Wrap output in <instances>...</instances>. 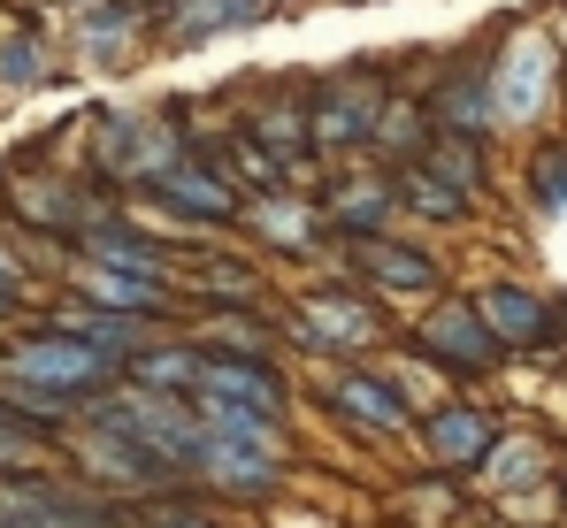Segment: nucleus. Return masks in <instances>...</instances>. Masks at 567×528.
Here are the masks:
<instances>
[{
    "label": "nucleus",
    "instance_id": "obj_27",
    "mask_svg": "<svg viewBox=\"0 0 567 528\" xmlns=\"http://www.w3.org/2000/svg\"><path fill=\"white\" fill-rule=\"evenodd\" d=\"M529 207L537 215H567V138H545L529 154Z\"/></svg>",
    "mask_w": 567,
    "mask_h": 528
},
{
    "label": "nucleus",
    "instance_id": "obj_29",
    "mask_svg": "<svg viewBox=\"0 0 567 528\" xmlns=\"http://www.w3.org/2000/svg\"><path fill=\"white\" fill-rule=\"evenodd\" d=\"M406 514H414V521H453V514H461V490H453V483H437V490H430V483H422V490H414V498H406Z\"/></svg>",
    "mask_w": 567,
    "mask_h": 528
},
{
    "label": "nucleus",
    "instance_id": "obj_24",
    "mask_svg": "<svg viewBox=\"0 0 567 528\" xmlns=\"http://www.w3.org/2000/svg\"><path fill=\"white\" fill-rule=\"evenodd\" d=\"M422 162H430V169L445 176V184H453L461 199H475V191H483V138H461V131H437Z\"/></svg>",
    "mask_w": 567,
    "mask_h": 528
},
{
    "label": "nucleus",
    "instance_id": "obj_19",
    "mask_svg": "<svg viewBox=\"0 0 567 528\" xmlns=\"http://www.w3.org/2000/svg\"><path fill=\"white\" fill-rule=\"evenodd\" d=\"M277 15V0H177L169 23L177 39H215V31H261Z\"/></svg>",
    "mask_w": 567,
    "mask_h": 528
},
{
    "label": "nucleus",
    "instance_id": "obj_30",
    "mask_svg": "<svg viewBox=\"0 0 567 528\" xmlns=\"http://www.w3.org/2000/svg\"><path fill=\"white\" fill-rule=\"evenodd\" d=\"M123 8H138V15H154V8H177V0H123Z\"/></svg>",
    "mask_w": 567,
    "mask_h": 528
},
{
    "label": "nucleus",
    "instance_id": "obj_12",
    "mask_svg": "<svg viewBox=\"0 0 567 528\" xmlns=\"http://www.w3.org/2000/svg\"><path fill=\"white\" fill-rule=\"evenodd\" d=\"M475 314L491 322V338L506 352H553L560 345V314H553V299H537L529 283H483V291H475Z\"/></svg>",
    "mask_w": 567,
    "mask_h": 528
},
{
    "label": "nucleus",
    "instance_id": "obj_28",
    "mask_svg": "<svg viewBox=\"0 0 567 528\" xmlns=\"http://www.w3.org/2000/svg\"><path fill=\"white\" fill-rule=\"evenodd\" d=\"M47 77H54L47 46H39L31 31H16V39L0 46V85H8V92H31V85H47Z\"/></svg>",
    "mask_w": 567,
    "mask_h": 528
},
{
    "label": "nucleus",
    "instance_id": "obj_2",
    "mask_svg": "<svg viewBox=\"0 0 567 528\" xmlns=\"http://www.w3.org/2000/svg\"><path fill=\"white\" fill-rule=\"evenodd\" d=\"M291 338L307 352H338V360H361V352H377L383 338V307L361 291V283H322V291H307L299 307H291Z\"/></svg>",
    "mask_w": 567,
    "mask_h": 528
},
{
    "label": "nucleus",
    "instance_id": "obj_5",
    "mask_svg": "<svg viewBox=\"0 0 567 528\" xmlns=\"http://www.w3.org/2000/svg\"><path fill=\"white\" fill-rule=\"evenodd\" d=\"M146 199H154V207H169L177 222H192V230H230V222H246V199H238V184L215 169L207 154H185V162H169V169L146 184Z\"/></svg>",
    "mask_w": 567,
    "mask_h": 528
},
{
    "label": "nucleus",
    "instance_id": "obj_13",
    "mask_svg": "<svg viewBox=\"0 0 567 528\" xmlns=\"http://www.w3.org/2000/svg\"><path fill=\"white\" fill-rule=\"evenodd\" d=\"M560 77V54L545 39H514L498 62H491V85H498V123H529L545 107V92Z\"/></svg>",
    "mask_w": 567,
    "mask_h": 528
},
{
    "label": "nucleus",
    "instance_id": "obj_8",
    "mask_svg": "<svg viewBox=\"0 0 567 528\" xmlns=\"http://www.w3.org/2000/svg\"><path fill=\"white\" fill-rule=\"evenodd\" d=\"M414 444H422V459H430L437 475H475V467L491 459V444H498V422H491L475 398H437V406L414 422Z\"/></svg>",
    "mask_w": 567,
    "mask_h": 528
},
{
    "label": "nucleus",
    "instance_id": "obj_14",
    "mask_svg": "<svg viewBox=\"0 0 567 528\" xmlns=\"http://www.w3.org/2000/svg\"><path fill=\"white\" fill-rule=\"evenodd\" d=\"M475 483H483V490H498V498H529V490L560 483V459H553V444L537 437V429H498L491 459L475 467Z\"/></svg>",
    "mask_w": 567,
    "mask_h": 528
},
{
    "label": "nucleus",
    "instance_id": "obj_25",
    "mask_svg": "<svg viewBox=\"0 0 567 528\" xmlns=\"http://www.w3.org/2000/svg\"><path fill=\"white\" fill-rule=\"evenodd\" d=\"M123 521L131 528H223L199 498H185V483H177V490H154V498H131Z\"/></svg>",
    "mask_w": 567,
    "mask_h": 528
},
{
    "label": "nucleus",
    "instance_id": "obj_23",
    "mask_svg": "<svg viewBox=\"0 0 567 528\" xmlns=\"http://www.w3.org/2000/svg\"><path fill=\"white\" fill-rule=\"evenodd\" d=\"M138 23H146L138 8L107 0V8H93V15H78V46H85L93 62H123V54H131V31H138Z\"/></svg>",
    "mask_w": 567,
    "mask_h": 528
},
{
    "label": "nucleus",
    "instance_id": "obj_9",
    "mask_svg": "<svg viewBox=\"0 0 567 528\" xmlns=\"http://www.w3.org/2000/svg\"><path fill=\"white\" fill-rule=\"evenodd\" d=\"M399 215V176L391 169H353L322 191V230L338 246H361V238H383Z\"/></svg>",
    "mask_w": 567,
    "mask_h": 528
},
{
    "label": "nucleus",
    "instance_id": "obj_32",
    "mask_svg": "<svg viewBox=\"0 0 567 528\" xmlns=\"http://www.w3.org/2000/svg\"><path fill=\"white\" fill-rule=\"evenodd\" d=\"M553 314H560V338H567V299H560V307H553Z\"/></svg>",
    "mask_w": 567,
    "mask_h": 528
},
{
    "label": "nucleus",
    "instance_id": "obj_16",
    "mask_svg": "<svg viewBox=\"0 0 567 528\" xmlns=\"http://www.w3.org/2000/svg\"><path fill=\"white\" fill-rule=\"evenodd\" d=\"M70 299H93V307L131 314V322H162V314H177V291H169V283H138V276H115V268H93V261L70 268Z\"/></svg>",
    "mask_w": 567,
    "mask_h": 528
},
{
    "label": "nucleus",
    "instance_id": "obj_26",
    "mask_svg": "<svg viewBox=\"0 0 567 528\" xmlns=\"http://www.w3.org/2000/svg\"><path fill=\"white\" fill-rule=\"evenodd\" d=\"M47 429H31V422H23V414H8V406H0V483H8V475H39V467H47Z\"/></svg>",
    "mask_w": 567,
    "mask_h": 528
},
{
    "label": "nucleus",
    "instance_id": "obj_3",
    "mask_svg": "<svg viewBox=\"0 0 567 528\" xmlns=\"http://www.w3.org/2000/svg\"><path fill=\"white\" fill-rule=\"evenodd\" d=\"M414 352L437 367V375H491L506 345L491 338V322L475 314V299L461 291H445V299H430V314L414 322Z\"/></svg>",
    "mask_w": 567,
    "mask_h": 528
},
{
    "label": "nucleus",
    "instance_id": "obj_1",
    "mask_svg": "<svg viewBox=\"0 0 567 528\" xmlns=\"http://www.w3.org/2000/svg\"><path fill=\"white\" fill-rule=\"evenodd\" d=\"M322 406L369 444H391V437H406V429L422 422L414 398L399 391V375H391V367H361V360H346V367L322 383Z\"/></svg>",
    "mask_w": 567,
    "mask_h": 528
},
{
    "label": "nucleus",
    "instance_id": "obj_18",
    "mask_svg": "<svg viewBox=\"0 0 567 528\" xmlns=\"http://www.w3.org/2000/svg\"><path fill=\"white\" fill-rule=\"evenodd\" d=\"M199 352H207V360H277V330H269L254 307H207Z\"/></svg>",
    "mask_w": 567,
    "mask_h": 528
},
{
    "label": "nucleus",
    "instance_id": "obj_22",
    "mask_svg": "<svg viewBox=\"0 0 567 528\" xmlns=\"http://www.w3.org/2000/svg\"><path fill=\"white\" fill-rule=\"evenodd\" d=\"M192 283H199V299H207V307H254V299H261V268H254V261H230V253L192 261Z\"/></svg>",
    "mask_w": 567,
    "mask_h": 528
},
{
    "label": "nucleus",
    "instance_id": "obj_17",
    "mask_svg": "<svg viewBox=\"0 0 567 528\" xmlns=\"http://www.w3.org/2000/svg\"><path fill=\"white\" fill-rule=\"evenodd\" d=\"M123 383H146V391H162V398H199L207 352H199V338H154V345L123 367Z\"/></svg>",
    "mask_w": 567,
    "mask_h": 528
},
{
    "label": "nucleus",
    "instance_id": "obj_6",
    "mask_svg": "<svg viewBox=\"0 0 567 528\" xmlns=\"http://www.w3.org/2000/svg\"><path fill=\"white\" fill-rule=\"evenodd\" d=\"M192 483H207V490H223V498H246V506H269L284 490V452L277 444L207 429V437H199V459H192Z\"/></svg>",
    "mask_w": 567,
    "mask_h": 528
},
{
    "label": "nucleus",
    "instance_id": "obj_33",
    "mask_svg": "<svg viewBox=\"0 0 567 528\" xmlns=\"http://www.w3.org/2000/svg\"><path fill=\"white\" fill-rule=\"evenodd\" d=\"M560 506H567V467H560Z\"/></svg>",
    "mask_w": 567,
    "mask_h": 528
},
{
    "label": "nucleus",
    "instance_id": "obj_21",
    "mask_svg": "<svg viewBox=\"0 0 567 528\" xmlns=\"http://www.w3.org/2000/svg\"><path fill=\"white\" fill-rule=\"evenodd\" d=\"M391 176H399V207H406V215H422V222H461V215H468V199H461L445 176L430 169V162L391 169Z\"/></svg>",
    "mask_w": 567,
    "mask_h": 528
},
{
    "label": "nucleus",
    "instance_id": "obj_10",
    "mask_svg": "<svg viewBox=\"0 0 567 528\" xmlns=\"http://www.w3.org/2000/svg\"><path fill=\"white\" fill-rule=\"evenodd\" d=\"M78 253H85L93 268H115V276H138V283H169V291H177V253H169V246H162L154 230H138V222H131L123 207H115V215H100L93 230L78 238Z\"/></svg>",
    "mask_w": 567,
    "mask_h": 528
},
{
    "label": "nucleus",
    "instance_id": "obj_15",
    "mask_svg": "<svg viewBox=\"0 0 567 528\" xmlns=\"http://www.w3.org/2000/svg\"><path fill=\"white\" fill-rule=\"evenodd\" d=\"M54 330H70V338H85V345L100 352V360H115V367H131L138 352L154 345L162 330L154 322H131V314H107V307H93V299H62L54 314H47Z\"/></svg>",
    "mask_w": 567,
    "mask_h": 528
},
{
    "label": "nucleus",
    "instance_id": "obj_7",
    "mask_svg": "<svg viewBox=\"0 0 567 528\" xmlns=\"http://www.w3.org/2000/svg\"><path fill=\"white\" fill-rule=\"evenodd\" d=\"M346 268L369 283V291H391V299H445V261L430 253V246H414V238H361V246H346Z\"/></svg>",
    "mask_w": 567,
    "mask_h": 528
},
{
    "label": "nucleus",
    "instance_id": "obj_20",
    "mask_svg": "<svg viewBox=\"0 0 567 528\" xmlns=\"http://www.w3.org/2000/svg\"><path fill=\"white\" fill-rule=\"evenodd\" d=\"M246 222H254V238H269V246H284V253H299V246H315L322 207H315V199H291V191H269V199L246 207Z\"/></svg>",
    "mask_w": 567,
    "mask_h": 528
},
{
    "label": "nucleus",
    "instance_id": "obj_31",
    "mask_svg": "<svg viewBox=\"0 0 567 528\" xmlns=\"http://www.w3.org/2000/svg\"><path fill=\"white\" fill-rule=\"evenodd\" d=\"M70 8H78V15H93V8H107V0H70Z\"/></svg>",
    "mask_w": 567,
    "mask_h": 528
},
{
    "label": "nucleus",
    "instance_id": "obj_4",
    "mask_svg": "<svg viewBox=\"0 0 567 528\" xmlns=\"http://www.w3.org/2000/svg\"><path fill=\"white\" fill-rule=\"evenodd\" d=\"M391 107L383 77H330L307 92V123H315V154H361L377 146V123Z\"/></svg>",
    "mask_w": 567,
    "mask_h": 528
},
{
    "label": "nucleus",
    "instance_id": "obj_11",
    "mask_svg": "<svg viewBox=\"0 0 567 528\" xmlns=\"http://www.w3.org/2000/svg\"><path fill=\"white\" fill-rule=\"evenodd\" d=\"M437 131H461V138H483L498 131V85H491V54H461L453 70H437V85L422 92Z\"/></svg>",
    "mask_w": 567,
    "mask_h": 528
}]
</instances>
